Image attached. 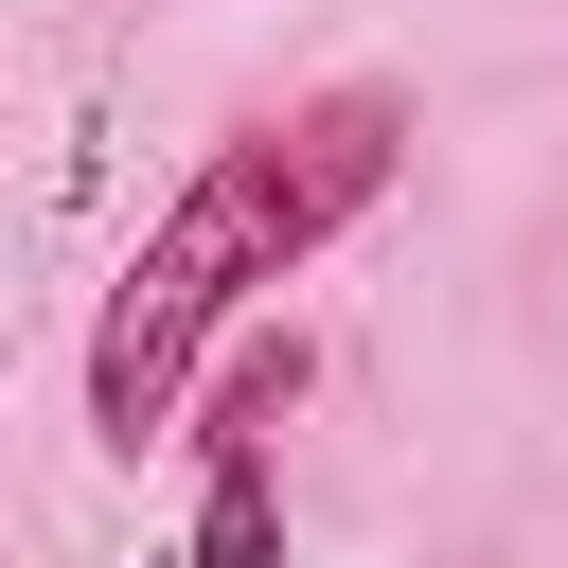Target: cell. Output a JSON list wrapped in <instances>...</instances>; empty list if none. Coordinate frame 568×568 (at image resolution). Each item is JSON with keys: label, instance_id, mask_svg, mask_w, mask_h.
Segmentation results:
<instances>
[{"label": "cell", "instance_id": "obj_1", "mask_svg": "<svg viewBox=\"0 0 568 568\" xmlns=\"http://www.w3.org/2000/svg\"><path fill=\"white\" fill-rule=\"evenodd\" d=\"M390 142H408V106L355 71V89H320V106L231 124V142L160 195V231L124 248V284H106V320H89V426H106L124 462L178 426V390H195L213 320H231L248 284H284L302 248H337V231L390 195Z\"/></svg>", "mask_w": 568, "mask_h": 568}, {"label": "cell", "instance_id": "obj_2", "mask_svg": "<svg viewBox=\"0 0 568 568\" xmlns=\"http://www.w3.org/2000/svg\"><path fill=\"white\" fill-rule=\"evenodd\" d=\"M284 390H302V337H248L213 373V426H195V568H284V497H266Z\"/></svg>", "mask_w": 568, "mask_h": 568}]
</instances>
